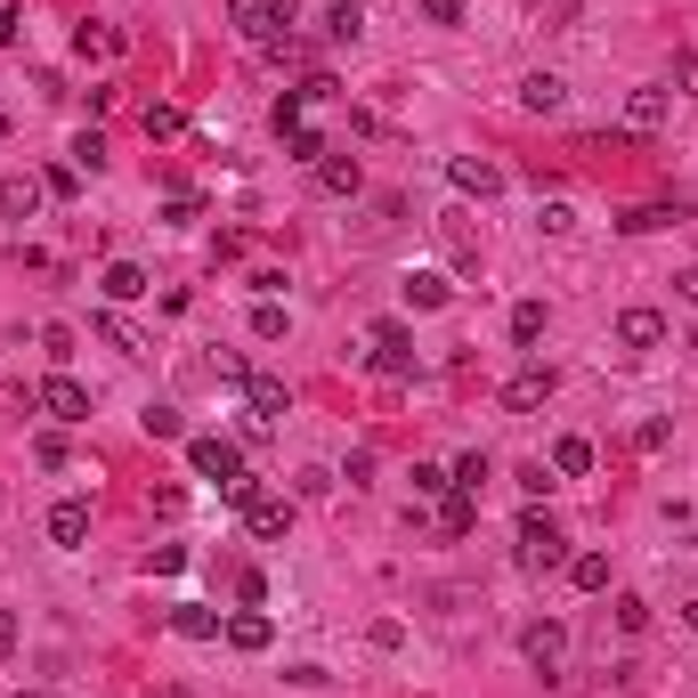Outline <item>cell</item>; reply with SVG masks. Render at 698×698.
I'll return each mask as SVG.
<instances>
[{
  "instance_id": "cell-3",
  "label": "cell",
  "mask_w": 698,
  "mask_h": 698,
  "mask_svg": "<svg viewBox=\"0 0 698 698\" xmlns=\"http://www.w3.org/2000/svg\"><path fill=\"white\" fill-rule=\"evenodd\" d=\"M520 568H528V577H544V568H568V537L544 520V511H528V520H520Z\"/></svg>"
},
{
  "instance_id": "cell-25",
  "label": "cell",
  "mask_w": 698,
  "mask_h": 698,
  "mask_svg": "<svg viewBox=\"0 0 698 698\" xmlns=\"http://www.w3.org/2000/svg\"><path fill=\"white\" fill-rule=\"evenodd\" d=\"M585 471H593V447L585 439H561V447H552V480H585Z\"/></svg>"
},
{
  "instance_id": "cell-10",
  "label": "cell",
  "mask_w": 698,
  "mask_h": 698,
  "mask_svg": "<svg viewBox=\"0 0 698 698\" xmlns=\"http://www.w3.org/2000/svg\"><path fill=\"white\" fill-rule=\"evenodd\" d=\"M398 293H406V309H447V301H455V284H447L439 269H406Z\"/></svg>"
},
{
  "instance_id": "cell-41",
  "label": "cell",
  "mask_w": 698,
  "mask_h": 698,
  "mask_svg": "<svg viewBox=\"0 0 698 698\" xmlns=\"http://www.w3.org/2000/svg\"><path fill=\"white\" fill-rule=\"evenodd\" d=\"M0 41H25V9L16 0H0Z\"/></svg>"
},
{
  "instance_id": "cell-7",
  "label": "cell",
  "mask_w": 698,
  "mask_h": 698,
  "mask_svg": "<svg viewBox=\"0 0 698 698\" xmlns=\"http://www.w3.org/2000/svg\"><path fill=\"white\" fill-rule=\"evenodd\" d=\"M374 374L382 382H406V374H415V334H406V325H374Z\"/></svg>"
},
{
  "instance_id": "cell-39",
  "label": "cell",
  "mask_w": 698,
  "mask_h": 698,
  "mask_svg": "<svg viewBox=\"0 0 698 698\" xmlns=\"http://www.w3.org/2000/svg\"><path fill=\"white\" fill-rule=\"evenodd\" d=\"M618 626H626V633H642V626H650V601H633V593H626V601H618Z\"/></svg>"
},
{
  "instance_id": "cell-37",
  "label": "cell",
  "mask_w": 698,
  "mask_h": 698,
  "mask_svg": "<svg viewBox=\"0 0 698 698\" xmlns=\"http://www.w3.org/2000/svg\"><path fill=\"white\" fill-rule=\"evenodd\" d=\"M301 106H309V90H284V98H277V131H293Z\"/></svg>"
},
{
  "instance_id": "cell-34",
  "label": "cell",
  "mask_w": 698,
  "mask_h": 698,
  "mask_svg": "<svg viewBox=\"0 0 698 698\" xmlns=\"http://www.w3.org/2000/svg\"><path fill=\"white\" fill-rule=\"evenodd\" d=\"M447 487H455V480H447V471H439V463H415V496H430V504H439V496H447Z\"/></svg>"
},
{
  "instance_id": "cell-44",
  "label": "cell",
  "mask_w": 698,
  "mask_h": 698,
  "mask_svg": "<svg viewBox=\"0 0 698 698\" xmlns=\"http://www.w3.org/2000/svg\"><path fill=\"white\" fill-rule=\"evenodd\" d=\"M16 650V609H0V658Z\"/></svg>"
},
{
  "instance_id": "cell-11",
  "label": "cell",
  "mask_w": 698,
  "mask_h": 698,
  "mask_svg": "<svg viewBox=\"0 0 698 698\" xmlns=\"http://www.w3.org/2000/svg\"><path fill=\"white\" fill-rule=\"evenodd\" d=\"M81 537H90V504H81V496H66V504H49V544H81Z\"/></svg>"
},
{
  "instance_id": "cell-31",
  "label": "cell",
  "mask_w": 698,
  "mask_h": 698,
  "mask_svg": "<svg viewBox=\"0 0 698 698\" xmlns=\"http://www.w3.org/2000/svg\"><path fill=\"white\" fill-rule=\"evenodd\" d=\"M74 49H81V57H122V33H90V25H81Z\"/></svg>"
},
{
  "instance_id": "cell-4",
  "label": "cell",
  "mask_w": 698,
  "mask_h": 698,
  "mask_svg": "<svg viewBox=\"0 0 698 698\" xmlns=\"http://www.w3.org/2000/svg\"><path fill=\"white\" fill-rule=\"evenodd\" d=\"M520 650H528V666L544 674V683H561V666H568V626L561 618H537L520 633Z\"/></svg>"
},
{
  "instance_id": "cell-38",
  "label": "cell",
  "mask_w": 698,
  "mask_h": 698,
  "mask_svg": "<svg viewBox=\"0 0 698 698\" xmlns=\"http://www.w3.org/2000/svg\"><path fill=\"white\" fill-rule=\"evenodd\" d=\"M666 439H674V423H642V430H633V447H642V455H658Z\"/></svg>"
},
{
  "instance_id": "cell-27",
  "label": "cell",
  "mask_w": 698,
  "mask_h": 698,
  "mask_svg": "<svg viewBox=\"0 0 698 698\" xmlns=\"http://www.w3.org/2000/svg\"><path fill=\"white\" fill-rule=\"evenodd\" d=\"M358 25H365V16H358V0H341V9H325V41H358Z\"/></svg>"
},
{
  "instance_id": "cell-26",
  "label": "cell",
  "mask_w": 698,
  "mask_h": 698,
  "mask_svg": "<svg viewBox=\"0 0 698 698\" xmlns=\"http://www.w3.org/2000/svg\"><path fill=\"white\" fill-rule=\"evenodd\" d=\"M568 577H577V593H601V585H609V552H577V561H568Z\"/></svg>"
},
{
  "instance_id": "cell-1",
  "label": "cell",
  "mask_w": 698,
  "mask_h": 698,
  "mask_svg": "<svg viewBox=\"0 0 698 698\" xmlns=\"http://www.w3.org/2000/svg\"><path fill=\"white\" fill-rule=\"evenodd\" d=\"M219 496H228V504L244 511V528H252L260 544H284V528H293V504H284V496H269V487H260L252 471H244L236 487H219Z\"/></svg>"
},
{
  "instance_id": "cell-13",
  "label": "cell",
  "mask_w": 698,
  "mask_h": 698,
  "mask_svg": "<svg viewBox=\"0 0 698 698\" xmlns=\"http://www.w3.org/2000/svg\"><path fill=\"white\" fill-rule=\"evenodd\" d=\"M658 122H666V90H658V81L626 90V131H658Z\"/></svg>"
},
{
  "instance_id": "cell-21",
  "label": "cell",
  "mask_w": 698,
  "mask_h": 698,
  "mask_svg": "<svg viewBox=\"0 0 698 698\" xmlns=\"http://www.w3.org/2000/svg\"><path fill=\"white\" fill-rule=\"evenodd\" d=\"M228 642H236V650H269V642H277V626L260 618V609H236V618H228Z\"/></svg>"
},
{
  "instance_id": "cell-15",
  "label": "cell",
  "mask_w": 698,
  "mask_h": 698,
  "mask_svg": "<svg viewBox=\"0 0 698 698\" xmlns=\"http://www.w3.org/2000/svg\"><path fill=\"white\" fill-rule=\"evenodd\" d=\"M358 188H365L358 155H325V162H317V195H358Z\"/></svg>"
},
{
  "instance_id": "cell-24",
  "label": "cell",
  "mask_w": 698,
  "mask_h": 698,
  "mask_svg": "<svg viewBox=\"0 0 698 698\" xmlns=\"http://www.w3.org/2000/svg\"><path fill=\"white\" fill-rule=\"evenodd\" d=\"M98 334H106V341L122 349V358H147V334H138V325H122L114 309H98Z\"/></svg>"
},
{
  "instance_id": "cell-36",
  "label": "cell",
  "mask_w": 698,
  "mask_h": 698,
  "mask_svg": "<svg viewBox=\"0 0 698 698\" xmlns=\"http://www.w3.org/2000/svg\"><path fill=\"white\" fill-rule=\"evenodd\" d=\"M41 349H49V358L66 365V358H74V325H41Z\"/></svg>"
},
{
  "instance_id": "cell-28",
  "label": "cell",
  "mask_w": 698,
  "mask_h": 698,
  "mask_svg": "<svg viewBox=\"0 0 698 698\" xmlns=\"http://www.w3.org/2000/svg\"><path fill=\"white\" fill-rule=\"evenodd\" d=\"M138 423H147V439H188V423H179V406H147V415H138Z\"/></svg>"
},
{
  "instance_id": "cell-30",
  "label": "cell",
  "mask_w": 698,
  "mask_h": 698,
  "mask_svg": "<svg viewBox=\"0 0 698 698\" xmlns=\"http://www.w3.org/2000/svg\"><path fill=\"white\" fill-rule=\"evenodd\" d=\"M447 480H455V487H463V496H480V487H487V455H463L455 471H447Z\"/></svg>"
},
{
  "instance_id": "cell-29",
  "label": "cell",
  "mask_w": 698,
  "mask_h": 698,
  "mask_svg": "<svg viewBox=\"0 0 698 698\" xmlns=\"http://www.w3.org/2000/svg\"><path fill=\"white\" fill-rule=\"evenodd\" d=\"M666 219H674V212H666V203H642V212H626V219H618V228H626V236H650V228H666Z\"/></svg>"
},
{
  "instance_id": "cell-46",
  "label": "cell",
  "mask_w": 698,
  "mask_h": 698,
  "mask_svg": "<svg viewBox=\"0 0 698 698\" xmlns=\"http://www.w3.org/2000/svg\"><path fill=\"white\" fill-rule=\"evenodd\" d=\"M9 698H49V690H9Z\"/></svg>"
},
{
  "instance_id": "cell-2",
  "label": "cell",
  "mask_w": 698,
  "mask_h": 698,
  "mask_svg": "<svg viewBox=\"0 0 698 698\" xmlns=\"http://www.w3.org/2000/svg\"><path fill=\"white\" fill-rule=\"evenodd\" d=\"M188 471H195V480H212V487H236L244 480V447L219 439V430H203V439L188 430Z\"/></svg>"
},
{
  "instance_id": "cell-45",
  "label": "cell",
  "mask_w": 698,
  "mask_h": 698,
  "mask_svg": "<svg viewBox=\"0 0 698 698\" xmlns=\"http://www.w3.org/2000/svg\"><path fill=\"white\" fill-rule=\"evenodd\" d=\"M683 626H690V633H698V593H690V601H683Z\"/></svg>"
},
{
  "instance_id": "cell-35",
  "label": "cell",
  "mask_w": 698,
  "mask_h": 698,
  "mask_svg": "<svg viewBox=\"0 0 698 698\" xmlns=\"http://www.w3.org/2000/svg\"><path fill=\"white\" fill-rule=\"evenodd\" d=\"M252 334L260 341H284V309H277V301H260V309H252Z\"/></svg>"
},
{
  "instance_id": "cell-9",
  "label": "cell",
  "mask_w": 698,
  "mask_h": 698,
  "mask_svg": "<svg viewBox=\"0 0 698 698\" xmlns=\"http://www.w3.org/2000/svg\"><path fill=\"white\" fill-rule=\"evenodd\" d=\"M447 179H455V188L463 195H504V171H496V162H480V155H447Z\"/></svg>"
},
{
  "instance_id": "cell-12",
  "label": "cell",
  "mask_w": 698,
  "mask_h": 698,
  "mask_svg": "<svg viewBox=\"0 0 698 698\" xmlns=\"http://www.w3.org/2000/svg\"><path fill=\"white\" fill-rule=\"evenodd\" d=\"M666 341V317L658 309H626L618 317V349H658Z\"/></svg>"
},
{
  "instance_id": "cell-20",
  "label": "cell",
  "mask_w": 698,
  "mask_h": 698,
  "mask_svg": "<svg viewBox=\"0 0 698 698\" xmlns=\"http://www.w3.org/2000/svg\"><path fill=\"white\" fill-rule=\"evenodd\" d=\"M171 633H188V642H219V609L179 601V609H171Z\"/></svg>"
},
{
  "instance_id": "cell-40",
  "label": "cell",
  "mask_w": 698,
  "mask_h": 698,
  "mask_svg": "<svg viewBox=\"0 0 698 698\" xmlns=\"http://www.w3.org/2000/svg\"><path fill=\"white\" fill-rule=\"evenodd\" d=\"M423 16L430 25H463V0H423Z\"/></svg>"
},
{
  "instance_id": "cell-43",
  "label": "cell",
  "mask_w": 698,
  "mask_h": 698,
  "mask_svg": "<svg viewBox=\"0 0 698 698\" xmlns=\"http://www.w3.org/2000/svg\"><path fill=\"white\" fill-rule=\"evenodd\" d=\"M674 293H683L690 309H698V260H690V269H674Z\"/></svg>"
},
{
  "instance_id": "cell-8",
  "label": "cell",
  "mask_w": 698,
  "mask_h": 698,
  "mask_svg": "<svg viewBox=\"0 0 698 698\" xmlns=\"http://www.w3.org/2000/svg\"><path fill=\"white\" fill-rule=\"evenodd\" d=\"M244 41H277V25H293V0H228Z\"/></svg>"
},
{
  "instance_id": "cell-5",
  "label": "cell",
  "mask_w": 698,
  "mask_h": 698,
  "mask_svg": "<svg viewBox=\"0 0 698 698\" xmlns=\"http://www.w3.org/2000/svg\"><path fill=\"white\" fill-rule=\"evenodd\" d=\"M552 390H561V374H552L544 358H528L520 374L504 382V406H511V415H537V406H552Z\"/></svg>"
},
{
  "instance_id": "cell-42",
  "label": "cell",
  "mask_w": 698,
  "mask_h": 698,
  "mask_svg": "<svg viewBox=\"0 0 698 698\" xmlns=\"http://www.w3.org/2000/svg\"><path fill=\"white\" fill-rule=\"evenodd\" d=\"M674 81H683V90L698 98V57H690V49H683V57H674Z\"/></svg>"
},
{
  "instance_id": "cell-19",
  "label": "cell",
  "mask_w": 698,
  "mask_h": 698,
  "mask_svg": "<svg viewBox=\"0 0 698 698\" xmlns=\"http://www.w3.org/2000/svg\"><path fill=\"white\" fill-rule=\"evenodd\" d=\"M244 398H252V415H269V423H277L284 406H293V390H284L277 374H244Z\"/></svg>"
},
{
  "instance_id": "cell-22",
  "label": "cell",
  "mask_w": 698,
  "mask_h": 698,
  "mask_svg": "<svg viewBox=\"0 0 698 698\" xmlns=\"http://www.w3.org/2000/svg\"><path fill=\"white\" fill-rule=\"evenodd\" d=\"M284 155H293V162H309V171H317V162L334 155V147H325V131H309V122H293V131H284Z\"/></svg>"
},
{
  "instance_id": "cell-16",
  "label": "cell",
  "mask_w": 698,
  "mask_h": 698,
  "mask_svg": "<svg viewBox=\"0 0 698 698\" xmlns=\"http://www.w3.org/2000/svg\"><path fill=\"white\" fill-rule=\"evenodd\" d=\"M98 293H106V301H114V309H122V301H147V293H155V284H147V269H131V260H114V269H106V277H98Z\"/></svg>"
},
{
  "instance_id": "cell-23",
  "label": "cell",
  "mask_w": 698,
  "mask_h": 698,
  "mask_svg": "<svg viewBox=\"0 0 698 698\" xmlns=\"http://www.w3.org/2000/svg\"><path fill=\"white\" fill-rule=\"evenodd\" d=\"M511 341H520V349L544 341V301H511Z\"/></svg>"
},
{
  "instance_id": "cell-14",
  "label": "cell",
  "mask_w": 698,
  "mask_h": 698,
  "mask_svg": "<svg viewBox=\"0 0 698 698\" xmlns=\"http://www.w3.org/2000/svg\"><path fill=\"white\" fill-rule=\"evenodd\" d=\"M520 106H528V114H561V106H568V81H561V74H528V81H520Z\"/></svg>"
},
{
  "instance_id": "cell-17",
  "label": "cell",
  "mask_w": 698,
  "mask_h": 698,
  "mask_svg": "<svg viewBox=\"0 0 698 698\" xmlns=\"http://www.w3.org/2000/svg\"><path fill=\"white\" fill-rule=\"evenodd\" d=\"M471 528H480V496L447 487V496H439V537H471Z\"/></svg>"
},
{
  "instance_id": "cell-32",
  "label": "cell",
  "mask_w": 698,
  "mask_h": 698,
  "mask_svg": "<svg viewBox=\"0 0 698 698\" xmlns=\"http://www.w3.org/2000/svg\"><path fill=\"white\" fill-rule=\"evenodd\" d=\"M179 131H188V114H179V106H147V138H179Z\"/></svg>"
},
{
  "instance_id": "cell-33",
  "label": "cell",
  "mask_w": 698,
  "mask_h": 698,
  "mask_svg": "<svg viewBox=\"0 0 698 698\" xmlns=\"http://www.w3.org/2000/svg\"><path fill=\"white\" fill-rule=\"evenodd\" d=\"M98 162H106V138L81 131V138H74V171H98Z\"/></svg>"
},
{
  "instance_id": "cell-18",
  "label": "cell",
  "mask_w": 698,
  "mask_h": 698,
  "mask_svg": "<svg viewBox=\"0 0 698 698\" xmlns=\"http://www.w3.org/2000/svg\"><path fill=\"white\" fill-rule=\"evenodd\" d=\"M41 195H49L41 179H0V219H33V212H41Z\"/></svg>"
},
{
  "instance_id": "cell-6",
  "label": "cell",
  "mask_w": 698,
  "mask_h": 698,
  "mask_svg": "<svg viewBox=\"0 0 698 698\" xmlns=\"http://www.w3.org/2000/svg\"><path fill=\"white\" fill-rule=\"evenodd\" d=\"M33 406H41L49 423H90V390H81L74 374H49V382L33 390Z\"/></svg>"
}]
</instances>
